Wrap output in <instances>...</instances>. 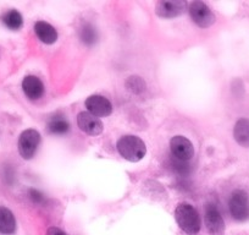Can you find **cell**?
Here are the masks:
<instances>
[{
    "mask_svg": "<svg viewBox=\"0 0 249 235\" xmlns=\"http://www.w3.org/2000/svg\"><path fill=\"white\" fill-rule=\"evenodd\" d=\"M175 219L178 227L188 235H197L202 222L197 210L190 203H179L175 210Z\"/></svg>",
    "mask_w": 249,
    "mask_h": 235,
    "instance_id": "obj_1",
    "label": "cell"
},
{
    "mask_svg": "<svg viewBox=\"0 0 249 235\" xmlns=\"http://www.w3.org/2000/svg\"><path fill=\"white\" fill-rule=\"evenodd\" d=\"M117 151L122 158L130 162H138L147 153V147L140 137L133 135L122 136L117 141Z\"/></svg>",
    "mask_w": 249,
    "mask_h": 235,
    "instance_id": "obj_2",
    "label": "cell"
},
{
    "mask_svg": "<svg viewBox=\"0 0 249 235\" xmlns=\"http://www.w3.org/2000/svg\"><path fill=\"white\" fill-rule=\"evenodd\" d=\"M230 213L238 222L249 219V197L246 191L236 190L229 201Z\"/></svg>",
    "mask_w": 249,
    "mask_h": 235,
    "instance_id": "obj_3",
    "label": "cell"
},
{
    "mask_svg": "<svg viewBox=\"0 0 249 235\" xmlns=\"http://www.w3.org/2000/svg\"><path fill=\"white\" fill-rule=\"evenodd\" d=\"M40 142V135L37 130L28 129L20 135L18 138V152L25 159H31L37 152Z\"/></svg>",
    "mask_w": 249,
    "mask_h": 235,
    "instance_id": "obj_4",
    "label": "cell"
},
{
    "mask_svg": "<svg viewBox=\"0 0 249 235\" xmlns=\"http://www.w3.org/2000/svg\"><path fill=\"white\" fill-rule=\"evenodd\" d=\"M190 15L195 23L202 28L210 27L215 22V15L213 11L202 1H193L190 4Z\"/></svg>",
    "mask_w": 249,
    "mask_h": 235,
    "instance_id": "obj_5",
    "label": "cell"
},
{
    "mask_svg": "<svg viewBox=\"0 0 249 235\" xmlns=\"http://www.w3.org/2000/svg\"><path fill=\"white\" fill-rule=\"evenodd\" d=\"M170 148L171 153L176 160L179 162H187L195 156V148L192 142L184 136H175L170 141Z\"/></svg>",
    "mask_w": 249,
    "mask_h": 235,
    "instance_id": "obj_6",
    "label": "cell"
},
{
    "mask_svg": "<svg viewBox=\"0 0 249 235\" xmlns=\"http://www.w3.org/2000/svg\"><path fill=\"white\" fill-rule=\"evenodd\" d=\"M204 224L210 235H224L225 222L221 213L214 205H208L205 208Z\"/></svg>",
    "mask_w": 249,
    "mask_h": 235,
    "instance_id": "obj_7",
    "label": "cell"
},
{
    "mask_svg": "<svg viewBox=\"0 0 249 235\" xmlns=\"http://www.w3.org/2000/svg\"><path fill=\"white\" fill-rule=\"evenodd\" d=\"M86 108L88 113L94 117H107L111 114L112 105L107 98L99 95H93L86 99Z\"/></svg>",
    "mask_w": 249,
    "mask_h": 235,
    "instance_id": "obj_8",
    "label": "cell"
},
{
    "mask_svg": "<svg viewBox=\"0 0 249 235\" xmlns=\"http://www.w3.org/2000/svg\"><path fill=\"white\" fill-rule=\"evenodd\" d=\"M187 8L186 1L182 0H174V1H166V0H161L155 6V13L160 18H176L181 14L184 13Z\"/></svg>",
    "mask_w": 249,
    "mask_h": 235,
    "instance_id": "obj_9",
    "label": "cell"
},
{
    "mask_svg": "<svg viewBox=\"0 0 249 235\" xmlns=\"http://www.w3.org/2000/svg\"><path fill=\"white\" fill-rule=\"evenodd\" d=\"M77 124L78 128L83 133L88 134L90 136H97L103 133V123L97 117L92 115L88 112H81L77 115Z\"/></svg>",
    "mask_w": 249,
    "mask_h": 235,
    "instance_id": "obj_10",
    "label": "cell"
},
{
    "mask_svg": "<svg viewBox=\"0 0 249 235\" xmlns=\"http://www.w3.org/2000/svg\"><path fill=\"white\" fill-rule=\"evenodd\" d=\"M22 90L26 97L31 100H37L44 95V85L37 76L28 75L22 81Z\"/></svg>",
    "mask_w": 249,
    "mask_h": 235,
    "instance_id": "obj_11",
    "label": "cell"
},
{
    "mask_svg": "<svg viewBox=\"0 0 249 235\" xmlns=\"http://www.w3.org/2000/svg\"><path fill=\"white\" fill-rule=\"evenodd\" d=\"M35 32L37 37L45 44H53L57 39V32L50 23L38 21L35 25Z\"/></svg>",
    "mask_w": 249,
    "mask_h": 235,
    "instance_id": "obj_12",
    "label": "cell"
},
{
    "mask_svg": "<svg viewBox=\"0 0 249 235\" xmlns=\"http://www.w3.org/2000/svg\"><path fill=\"white\" fill-rule=\"evenodd\" d=\"M16 232V220L9 208L0 207V234L11 235Z\"/></svg>",
    "mask_w": 249,
    "mask_h": 235,
    "instance_id": "obj_13",
    "label": "cell"
},
{
    "mask_svg": "<svg viewBox=\"0 0 249 235\" xmlns=\"http://www.w3.org/2000/svg\"><path fill=\"white\" fill-rule=\"evenodd\" d=\"M234 140L242 147H249V119H239L233 129Z\"/></svg>",
    "mask_w": 249,
    "mask_h": 235,
    "instance_id": "obj_14",
    "label": "cell"
},
{
    "mask_svg": "<svg viewBox=\"0 0 249 235\" xmlns=\"http://www.w3.org/2000/svg\"><path fill=\"white\" fill-rule=\"evenodd\" d=\"M48 130L54 135H64L70 130V124L64 117L56 115V117L52 118L48 123Z\"/></svg>",
    "mask_w": 249,
    "mask_h": 235,
    "instance_id": "obj_15",
    "label": "cell"
},
{
    "mask_svg": "<svg viewBox=\"0 0 249 235\" xmlns=\"http://www.w3.org/2000/svg\"><path fill=\"white\" fill-rule=\"evenodd\" d=\"M3 22L10 30H18L22 26V16L18 11L16 10H10L6 14H4L3 16Z\"/></svg>",
    "mask_w": 249,
    "mask_h": 235,
    "instance_id": "obj_16",
    "label": "cell"
},
{
    "mask_svg": "<svg viewBox=\"0 0 249 235\" xmlns=\"http://www.w3.org/2000/svg\"><path fill=\"white\" fill-rule=\"evenodd\" d=\"M80 37L82 39V42L87 45H93L98 39V35L95 28L93 27L89 23H86L83 25V27L80 31Z\"/></svg>",
    "mask_w": 249,
    "mask_h": 235,
    "instance_id": "obj_17",
    "label": "cell"
},
{
    "mask_svg": "<svg viewBox=\"0 0 249 235\" xmlns=\"http://www.w3.org/2000/svg\"><path fill=\"white\" fill-rule=\"evenodd\" d=\"M30 197L32 198L33 202L38 203V205H40V203L44 202V197H43L42 194H40L39 191H37V190H31L30 191Z\"/></svg>",
    "mask_w": 249,
    "mask_h": 235,
    "instance_id": "obj_18",
    "label": "cell"
},
{
    "mask_svg": "<svg viewBox=\"0 0 249 235\" xmlns=\"http://www.w3.org/2000/svg\"><path fill=\"white\" fill-rule=\"evenodd\" d=\"M47 235H66L65 233L62 232L60 228L56 227H50L49 229L47 230Z\"/></svg>",
    "mask_w": 249,
    "mask_h": 235,
    "instance_id": "obj_19",
    "label": "cell"
}]
</instances>
